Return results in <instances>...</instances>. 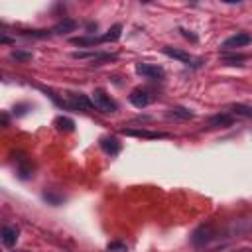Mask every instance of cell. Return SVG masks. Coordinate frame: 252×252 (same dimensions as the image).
Wrapping results in <instances>:
<instances>
[{
	"label": "cell",
	"mask_w": 252,
	"mask_h": 252,
	"mask_svg": "<svg viewBox=\"0 0 252 252\" xmlns=\"http://www.w3.org/2000/svg\"><path fill=\"white\" fill-rule=\"evenodd\" d=\"M91 100H93L95 109L100 111V113H105V115H111V113H115L118 109L116 100L111 98V95H107V91H103V89H95Z\"/></svg>",
	"instance_id": "1"
},
{
	"label": "cell",
	"mask_w": 252,
	"mask_h": 252,
	"mask_svg": "<svg viewBox=\"0 0 252 252\" xmlns=\"http://www.w3.org/2000/svg\"><path fill=\"white\" fill-rule=\"evenodd\" d=\"M162 52H164V56H168V58H174V59H177V61H181L183 65H189V67H201V65L205 63V61L201 59V58H195V56H191V54L183 52V49H175V47H164Z\"/></svg>",
	"instance_id": "2"
},
{
	"label": "cell",
	"mask_w": 252,
	"mask_h": 252,
	"mask_svg": "<svg viewBox=\"0 0 252 252\" xmlns=\"http://www.w3.org/2000/svg\"><path fill=\"white\" fill-rule=\"evenodd\" d=\"M136 73L146 79H152V81H162L166 77V71L152 63H136Z\"/></svg>",
	"instance_id": "3"
},
{
	"label": "cell",
	"mask_w": 252,
	"mask_h": 252,
	"mask_svg": "<svg viewBox=\"0 0 252 252\" xmlns=\"http://www.w3.org/2000/svg\"><path fill=\"white\" fill-rule=\"evenodd\" d=\"M65 107L69 109H75V111H91L95 105H93V100H89L85 95H77V93H67V103Z\"/></svg>",
	"instance_id": "4"
},
{
	"label": "cell",
	"mask_w": 252,
	"mask_h": 252,
	"mask_svg": "<svg viewBox=\"0 0 252 252\" xmlns=\"http://www.w3.org/2000/svg\"><path fill=\"white\" fill-rule=\"evenodd\" d=\"M248 43H252V36L246 34V32H240V34H234V36L227 38L223 41V49H236V47H244Z\"/></svg>",
	"instance_id": "5"
},
{
	"label": "cell",
	"mask_w": 252,
	"mask_h": 252,
	"mask_svg": "<svg viewBox=\"0 0 252 252\" xmlns=\"http://www.w3.org/2000/svg\"><path fill=\"white\" fill-rule=\"evenodd\" d=\"M73 58H75V59H93V61H97V63L116 59L115 54H103V52H75Z\"/></svg>",
	"instance_id": "6"
},
{
	"label": "cell",
	"mask_w": 252,
	"mask_h": 252,
	"mask_svg": "<svg viewBox=\"0 0 252 252\" xmlns=\"http://www.w3.org/2000/svg\"><path fill=\"white\" fill-rule=\"evenodd\" d=\"M213 234H215V231H213V227L211 225H203V227H199L195 233H193V244H205V242H209L211 238H213Z\"/></svg>",
	"instance_id": "7"
},
{
	"label": "cell",
	"mask_w": 252,
	"mask_h": 252,
	"mask_svg": "<svg viewBox=\"0 0 252 252\" xmlns=\"http://www.w3.org/2000/svg\"><path fill=\"white\" fill-rule=\"evenodd\" d=\"M128 98H130V103H132L136 109H146V107L150 105V95H148L146 91H142V89H134Z\"/></svg>",
	"instance_id": "8"
},
{
	"label": "cell",
	"mask_w": 252,
	"mask_h": 252,
	"mask_svg": "<svg viewBox=\"0 0 252 252\" xmlns=\"http://www.w3.org/2000/svg\"><path fill=\"white\" fill-rule=\"evenodd\" d=\"M18 236H20L18 227H14V225H4L2 227V242H4V246H14L18 242Z\"/></svg>",
	"instance_id": "9"
},
{
	"label": "cell",
	"mask_w": 252,
	"mask_h": 252,
	"mask_svg": "<svg viewBox=\"0 0 252 252\" xmlns=\"http://www.w3.org/2000/svg\"><path fill=\"white\" fill-rule=\"evenodd\" d=\"M71 43L79 47H93L98 43H105V38L103 36H79V38H73Z\"/></svg>",
	"instance_id": "10"
},
{
	"label": "cell",
	"mask_w": 252,
	"mask_h": 252,
	"mask_svg": "<svg viewBox=\"0 0 252 252\" xmlns=\"http://www.w3.org/2000/svg\"><path fill=\"white\" fill-rule=\"evenodd\" d=\"M100 148H103L109 156H116L120 152V142L115 136H107V138H100Z\"/></svg>",
	"instance_id": "11"
},
{
	"label": "cell",
	"mask_w": 252,
	"mask_h": 252,
	"mask_svg": "<svg viewBox=\"0 0 252 252\" xmlns=\"http://www.w3.org/2000/svg\"><path fill=\"white\" fill-rule=\"evenodd\" d=\"M75 28H77V22L71 20V18H65L52 28V34H67V32H73Z\"/></svg>",
	"instance_id": "12"
},
{
	"label": "cell",
	"mask_w": 252,
	"mask_h": 252,
	"mask_svg": "<svg viewBox=\"0 0 252 252\" xmlns=\"http://www.w3.org/2000/svg\"><path fill=\"white\" fill-rule=\"evenodd\" d=\"M233 122H234V118H233V115H215V116H211L209 118V126H233Z\"/></svg>",
	"instance_id": "13"
},
{
	"label": "cell",
	"mask_w": 252,
	"mask_h": 252,
	"mask_svg": "<svg viewBox=\"0 0 252 252\" xmlns=\"http://www.w3.org/2000/svg\"><path fill=\"white\" fill-rule=\"evenodd\" d=\"M126 136H136V138H168V134L162 132H148V130H122Z\"/></svg>",
	"instance_id": "14"
},
{
	"label": "cell",
	"mask_w": 252,
	"mask_h": 252,
	"mask_svg": "<svg viewBox=\"0 0 252 252\" xmlns=\"http://www.w3.org/2000/svg\"><path fill=\"white\" fill-rule=\"evenodd\" d=\"M168 116H175V118H181V120H189L193 118V113L189 109H183V107H172L168 111Z\"/></svg>",
	"instance_id": "15"
},
{
	"label": "cell",
	"mask_w": 252,
	"mask_h": 252,
	"mask_svg": "<svg viewBox=\"0 0 252 252\" xmlns=\"http://www.w3.org/2000/svg\"><path fill=\"white\" fill-rule=\"evenodd\" d=\"M56 126H58V130H61V132H73V130H75V122H73L69 116H58V118H56Z\"/></svg>",
	"instance_id": "16"
},
{
	"label": "cell",
	"mask_w": 252,
	"mask_h": 252,
	"mask_svg": "<svg viewBox=\"0 0 252 252\" xmlns=\"http://www.w3.org/2000/svg\"><path fill=\"white\" fill-rule=\"evenodd\" d=\"M231 113L236 115V116H244V118H252V107L250 105H242V103H236L231 107Z\"/></svg>",
	"instance_id": "17"
},
{
	"label": "cell",
	"mask_w": 252,
	"mask_h": 252,
	"mask_svg": "<svg viewBox=\"0 0 252 252\" xmlns=\"http://www.w3.org/2000/svg\"><path fill=\"white\" fill-rule=\"evenodd\" d=\"M12 59H16V61H30V59H32V54L16 49V52H12Z\"/></svg>",
	"instance_id": "18"
},
{
	"label": "cell",
	"mask_w": 252,
	"mask_h": 252,
	"mask_svg": "<svg viewBox=\"0 0 252 252\" xmlns=\"http://www.w3.org/2000/svg\"><path fill=\"white\" fill-rule=\"evenodd\" d=\"M109 252H126L128 250V246L124 244V242H118V240H115V242H111L109 244V248H107Z\"/></svg>",
	"instance_id": "19"
},
{
	"label": "cell",
	"mask_w": 252,
	"mask_h": 252,
	"mask_svg": "<svg viewBox=\"0 0 252 252\" xmlns=\"http://www.w3.org/2000/svg\"><path fill=\"white\" fill-rule=\"evenodd\" d=\"M223 61L227 65H240V61H244V56H233V58H223Z\"/></svg>",
	"instance_id": "20"
},
{
	"label": "cell",
	"mask_w": 252,
	"mask_h": 252,
	"mask_svg": "<svg viewBox=\"0 0 252 252\" xmlns=\"http://www.w3.org/2000/svg\"><path fill=\"white\" fill-rule=\"evenodd\" d=\"M43 197H45L47 201H52V203H54V205H58V203H61V201H63L61 197H58V195H54V193H45Z\"/></svg>",
	"instance_id": "21"
},
{
	"label": "cell",
	"mask_w": 252,
	"mask_h": 252,
	"mask_svg": "<svg viewBox=\"0 0 252 252\" xmlns=\"http://www.w3.org/2000/svg\"><path fill=\"white\" fill-rule=\"evenodd\" d=\"M179 32H181V34H183V36H185V38H189V39H191V41H197V38H195V36H191V34H189V32H187V30H179Z\"/></svg>",
	"instance_id": "22"
},
{
	"label": "cell",
	"mask_w": 252,
	"mask_h": 252,
	"mask_svg": "<svg viewBox=\"0 0 252 252\" xmlns=\"http://www.w3.org/2000/svg\"><path fill=\"white\" fill-rule=\"evenodd\" d=\"M234 252H252V248H238V250H234Z\"/></svg>",
	"instance_id": "23"
},
{
	"label": "cell",
	"mask_w": 252,
	"mask_h": 252,
	"mask_svg": "<svg viewBox=\"0 0 252 252\" xmlns=\"http://www.w3.org/2000/svg\"><path fill=\"white\" fill-rule=\"evenodd\" d=\"M14 252H28V250H14Z\"/></svg>",
	"instance_id": "24"
}]
</instances>
